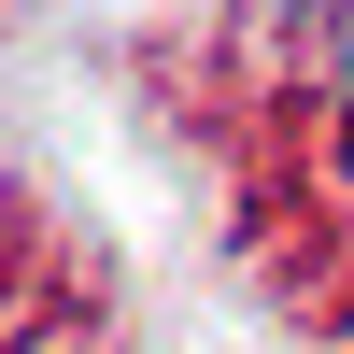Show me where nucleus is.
Here are the masks:
<instances>
[{
	"label": "nucleus",
	"instance_id": "f257e3e1",
	"mask_svg": "<svg viewBox=\"0 0 354 354\" xmlns=\"http://www.w3.org/2000/svg\"><path fill=\"white\" fill-rule=\"evenodd\" d=\"M340 85H354V28H340Z\"/></svg>",
	"mask_w": 354,
	"mask_h": 354
}]
</instances>
